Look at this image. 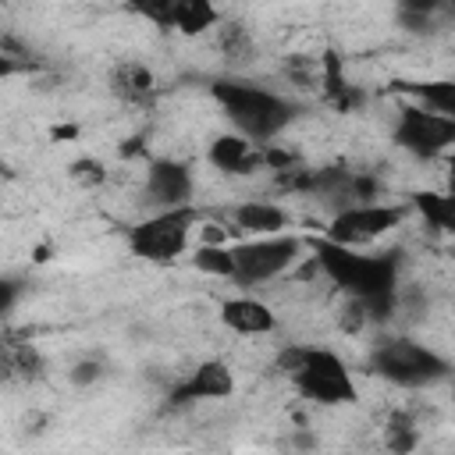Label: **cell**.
Returning <instances> with one entry per match:
<instances>
[{
  "label": "cell",
  "instance_id": "cell-1",
  "mask_svg": "<svg viewBox=\"0 0 455 455\" xmlns=\"http://www.w3.org/2000/svg\"><path fill=\"white\" fill-rule=\"evenodd\" d=\"M306 249L313 252V263L320 274L363 309L366 323H387L398 306H402V252L384 249V252H359L348 245L331 242L323 231L306 238Z\"/></svg>",
  "mask_w": 455,
  "mask_h": 455
},
{
  "label": "cell",
  "instance_id": "cell-2",
  "mask_svg": "<svg viewBox=\"0 0 455 455\" xmlns=\"http://www.w3.org/2000/svg\"><path fill=\"white\" fill-rule=\"evenodd\" d=\"M210 96L224 110L231 128L238 135H245L249 142H256V146H274V139L284 128H291L302 114V103H295L291 96H284L270 85H259L252 78H242V75L213 78Z\"/></svg>",
  "mask_w": 455,
  "mask_h": 455
},
{
  "label": "cell",
  "instance_id": "cell-3",
  "mask_svg": "<svg viewBox=\"0 0 455 455\" xmlns=\"http://www.w3.org/2000/svg\"><path fill=\"white\" fill-rule=\"evenodd\" d=\"M277 370L291 380V387L320 405V409H338V405H355L359 387L348 370V363L323 345H288L277 355Z\"/></svg>",
  "mask_w": 455,
  "mask_h": 455
},
{
  "label": "cell",
  "instance_id": "cell-4",
  "mask_svg": "<svg viewBox=\"0 0 455 455\" xmlns=\"http://www.w3.org/2000/svg\"><path fill=\"white\" fill-rule=\"evenodd\" d=\"M366 370L402 391H423V387H434L451 377V363L437 348H430L409 334L380 338L366 355Z\"/></svg>",
  "mask_w": 455,
  "mask_h": 455
},
{
  "label": "cell",
  "instance_id": "cell-5",
  "mask_svg": "<svg viewBox=\"0 0 455 455\" xmlns=\"http://www.w3.org/2000/svg\"><path fill=\"white\" fill-rule=\"evenodd\" d=\"M306 238L302 235H270V238H242L228 245L231 256V281L242 288H256V284H270L277 277H284L299 259H302Z\"/></svg>",
  "mask_w": 455,
  "mask_h": 455
},
{
  "label": "cell",
  "instance_id": "cell-6",
  "mask_svg": "<svg viewBox=\"0 0 455 455\" xmlns=\"http://www.w3.org/2000/svg\"><path fill=\"white\" fill-rule=\"evenodd\" d=\"M203 220L199 206L160 210L128 228V249L142 263H174L192 245V231Z\"/></svg>",
  "mask_w": 455,
  "mask_h": 455
},
{
  "label": "cell",
  "instance_id": "cell-7",
  "mask_svg": "<svg viewBox=\"0 0 455 455\" xmlns=\"http://www.w3.org/2000/svg\"><path fill=\"white\" fill-rule=\"evenodd\" d=\"M391 142L409 153L412 160H437L455 149V121L441 117L437 110L423 103H398L395 124H391Z\"/></svg>",
  "mask_w": 455,
  "mask_h": 455
},
{
  "label": "cell",
  "instance_id": "cell-8",
  "mask_svg": "<svg viewBox=\"0 0 455 455\" xmlns=\"http://www.w3.org/2000/svg\"><path fill=\"white\" fill-rule=\"evenodd\" d=\"M412 213L409 199L405 203H366V206H348L341 213H334L323 228V235L338 245L359 249V245H373L377 238H384L387 231H395L405 217Z\"/></svg>",
  "mask_w": 455,
  "mask_h": 455
},
{
  "label": "cell",
  "instance_id": "cell-9",
  "mask_svg": "<svg viewBox=\"0 0 455 455\" xmlns=\"http://www.w3.org/2000/svg\"><path fill=\"white\" fill-rule=\"evenodd\" d=\"M196 174L185 160L174 156H153L146 164L142 174V203L160 213V210H181V206H196Z\"/></svg>",
  "mask_w": 455,
  "mask_h": 455
},
{
  "label": "cell",
  "instance_id": "cell-10",
  "mask_svg": "<svg viewBox=\"0 0 455 455\" xmlns=\"http://www.w3.org/2000/svg\"><path fill=\"white\" fill-rule=\"evenodd\" d=\"M235 395V373L224 359H203L196 363L181 380L167 387L164 409H188L199 402H220Z\"/></svg>",
  "mask_w": 455,
  "mask_h": 455
},
{
  "label": "cell",
  "instance_id": "cell-11",
  "mask_svg": "<svg viewBox=\"0 0 455 455\" xmlns=\"http://www.w3.org/2000/svg\"><path fill=\"white\" fill-rule=\"evenodd\" d=\"M206 160L220 171V174H231V178H245V174H256L259 167H267V156H263V146L249 142L245 135L238 132H224L210 142L206 149Z\"/></svg>",
  "mask_w": 455,
  "mask_h": 455
},
{
  "label": "cell",
  "instance_id": "cell-12",
  "mask_svg": "<svg viewBox=\"0 0 455 455\" xmlns=\"http://www.w3.org/2000/svg\"><path fill=\"white\" fill-rule=\"evenodd\" d=\"M220 323L242 338H263L277 331V313L256 295H231L220 302Z\"/></svg>",
  "mask_w": 455,
  "mask_h": 455
},
{
  "label": "cell",
  "instance_id": "cell-13",
  "mask_svg": "<svg viewBox=\"0 0 455 455\" xmlns=\"http://www.w3.org/2000/svg\"><path fill=\"white\" fill-rule=\"evenodd\" d=\"M235 231L249 235V238H270V235H284L288 224H291V213L281 206V203H270V199H245V203H235L228 210Z\"/></svg>",
  "mask_w": 455,
  "mask_h": 455
},
{
  "label": "cell",
  "instance_id": "cell-14",
  "mask_svg": "<svg viewBox=\"0 0 455 455\" xmlns=\"http://www.w3.org/2000/svg\"><path fill=\"white\" fill-rule=\"evenodd\" d=\"M110 92H114L121 103L142 107V103L153 100L156 78H153L149 64H142V60H121V64H114V71H110Z\"/></svg>",
  "mask_w": 455,
  "mask_h": 455
},
{
  "label": "cell",
  "instance_id": "cell-15",
  "mask_svg": "<svg viewBox=\"0 0 455 455\" xmlns=\"http://www.w3.org/2000/svg\"><path fill=\"white\" fill-rule=\"evenodd\" d=\"M395 92L455 121V78H402L395 82Z\"/></svg>",
  "mask_w": 455,
  "mask_h": 455
},
{
  "label": "cell",
  "instance_id": "cell-16",
  "mask_svg": "<svg viewBox=\"0 0 455 455\" xmlns=\"http://www.w3.org/2000/svg\"><path fill=\"white\" fill-rule=\"evenodd\" d=\"M409 206H412V213L423 217L427 228L455 238V196L448 188H419L409 196Z\"/></svg>",
  "mask_w": 455,
  "mask_h": 455
},
{
  "label": "cell",
  "instance_id": "cell-17",
  "mask_svg": "<svg viewBox=\"0 0 455 455\" xmlns=\"http://www.w3.org/2000/svg\"><path fill=\"white\" fill-rule=\"evenodd\" d=\"M224 18L210 0H174L171 4V28L181 36H203L217 28Z\"/></svg>",
  "mask_w": 455,
  "mask_h": 455
},
{
  "label": "cell",
  "instance_id": "cell-18",
  "mask_svg": "<svg viewBox=\"0 0 455 455\" xmlns=\"http://www.w3.org/2000/svg\"><path fill=\"white\" fill-rule=\"evenodd\" d=\"M380 444L387 455H412L419 448V423L409 409H395L387 412L384 427H380Z\"/></svg>",
  "mask_w": 455,
  "mask_h": 455
},
{
  "label": "cell",
  "instance_id": "cell-19",
  "mask_svg": "<svg viewBox=\"0 0 455 455\" xmlns=\"http://www.w3.org/2000/svg\"><path fill=\"white\" fill-rule=\"evenodd\" d=\"M441 14H444V7L434 4V0H405V4L398 7V21H402V28L412 32V36H430V32H437V28H441V21H437Z\"/></svg>",
  "mask_w": 455,
  "mask_h": 455
},
{
  "label": "cell",
  "instance_id": "cell-20",
  "mask_svg": "<svg viewBox=\"0 0 455 455\" xmlns=\"http://www.w3.org/2000/svg\"><path fill=\"white\" fill-rule=\"evenodd\" d=\"M217 46H220V53H224V60H231V64H238V60H249L252 57V32L242 25V21H231V18H224L220 25H217Z\"/></svg>",
  "mask_w": 455,
  "mask_h": 455
},
{
  "label": "cell",
  "instance_id": "cell-21",
  "mask_svg": "<svg viewBox=\"0 0 455 455\" xmlns=\"http://www.w3.org/2000/svg\"><path fill=\"white\" fill-rule=\"evenodd\" d=\"M4 363H7V373L11 377H21V380H36L43 377V355L32 341H7V352H4Z\"/></svg>",
  "mask_w": 455,
  "mask_h": 455
},
{
  "label": "cell",
  "instance_id": "cell-22",
  "mask_svg": "<svg viewBox=\"0 0 455 455\" xmlns=\"http://www.w3.org/2000/svg\"><path fill=\"white\" fill-rule=\"evenodd\" d=\"M68 178L75 185H82V188H100L107 181V167L96 156H78V160L68 164Z\"/></svg>",
  "mask_w": 455,
  "mask_h": 455
},
{
  "label": "cell",
  "instance_id": "cell-23",
  "mask_svg": "<svg viewBox=\"0 0 455 455\" xmlns=\"http://www.w3.org/2000/svg\"><path fill=\"white\" fill-rule=\"evenodd\" d=\"M103 377V363L100 359H78L75 366H71V384H78V387H89V384H96Z\"/></svg>",
  "mask_w": 455,
  "mask_h": 455
},
{
  "label": "cell",
  "instance_id": "cell-24",
  "mask_svg": "<svg viewBox=\"0 0 455 455\" xmlns=\"http://www.w3.org/2000/svg\"><path fill=\"white\" fill-rule=\"evenodd\" d=\"M0 291H4L0 313H4V316H11V313H14V302H18V281H11V277H7V281L0 284Z\"/></svg>",
  "mask_w": 455,
  "mask_h": 455
},
{
  "label": "cell",
  "instance_id": "cell-25",
  "mask_svg": "<svg viewBox=\"0 0 455 455\" xmlns=\"http://www.w3.org/2000/svg\"><path fill=\"white\" fill-rule=\"evenodd\" d=\"M444 188L455 196V149L444 156Z\"/></svg>",
  "mask_w": 455,
  "mask_h": 455
}]
</instances>
